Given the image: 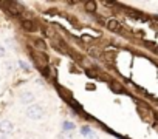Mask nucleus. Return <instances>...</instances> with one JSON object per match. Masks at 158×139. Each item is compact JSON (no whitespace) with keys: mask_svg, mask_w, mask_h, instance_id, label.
Masks as SVG:
<instances>
[{"mask_svg":"<svg viewBox=\"0 0 158 139\" xmlns=\"http://www.w3.org/2000/svg\"><path fill=\"white\" fill-rule=\"evenodd\" d=\"M64 128L65 130H70V128H74V125L71 122H64Z\"/></svg>","mask_w":158,"mask_h":139,"instance_id":"obj_11","label":"nucleus"},{"mask_svg":"<svg viewBox=\"0 0 158 139\" xmlns=\"http://www.w3.org/2000/svg\"><path fill=\"white\" fill-rule=\"evenodd\" d=\"M13 130H14V124L11 121H8V119L0 121V133L10 134V133H13Z\"/></svg>","mask_w":158,"mask_h":139,"instance_id":"obj_2","label":"nucleus"},{"mask_svg":"<svg viewBox=\"0 0 158 139\" xmlns=\"http://www.w3.org/2000/svg\"><path fill=\"white\" fill-rule=\"evenodd\" d=\"M107 28H109L110 31H113V33H119V31H121V25H119V22H116L115 19L107 20Z\"/></svg>","mask_w":158,"mask_h":139,"instance_id":"obj_4","label":"nucleus"},{"mask_svg":"<svg viewBox=\"0 0 158 139\" xmlns=\"http://www.w3.org/2000/svg\"><path fill=\"white\" fill-rule=\"evenodd\" d=\"M27 116L30 117V119H33V121H37V119H40L42 116H44V107L42 105H39V104H33V105H30L28 108H27Z\"/></svg>","mask_w":158,"mask_h":139,"instance_id":"obj_1","label":"nucleus"},{"mask_svg":"<svg viewBox=\"0 0 158 139\" xmlns=\"http://www.w3.org/2000/svg\"><path fill=\"white\" fill-rule=\"evenodd\" d=\"M20 102L22 104H31L33 105V102H34V93L33 91H23L20 94Z\"/></svg>","mask_w":158,"mask_h":139,"instance_id":"obj_3","label":"nucleus"},{"mask_svg":"<svg viewBox=\"0 0 158 139\" xmlns=\"http://www.w3.org/2000/svg\"><path fill=\"white\" fill-rule=\"evenodd\" d=\"M0 139H5V137H0Z\"/></svg>","mask_w":158,"mask_h":139,"instance_id":"obj_13","label":"nucleus"},{"mask_svg":"<svg viewBox=\"0 0 158 139\" xmlns=\"http://www.w3.org/2000/svg\"><path fill=\"white\" fill-rule=\"evenodd\" d=\"M92 131V128L90 127H87V125H84L82 128H81V133H82V136H85V134H89Z\"/></svg>","mask_w":158,"mask_h":139,"instance_id":"obj_9","label":"nucleus"},{"mask_svg":"<svg viewBox=\"0 0 158 139\" xmlns=\"http://www.w3.org/2000/svg\"><path fill=\"white\" fill-rule=\"evenodd\" d=\"M59 139H74V134H71L68 131H64V133H60Z\"/></svg>","mask_w":158,"mask_h":139,"instance_id":"obj_6","label":"nucleus"},{"mask_svg":"<svg viewBox=\"0 0 158 139\" xmlns=\"http://www.w3.org/2000/svg\"><path fill=\"white\" fill-rule=\"evenodd\" d=\"M20 66L25 70V71H30V65H28V63H25L23 60H20Z\"/></svg>","mask_w":158,"mask_h":139,"instance_id":"obj_10","label":"nucleus"},{"mask_svg":"<svg viewBox=\"0 0 158 139\" xmlns=\"http://www.w3.org/2000/svg\"><path fill=\"white\" fill-rule=\"evenodd\" d=\"M33 22H23L22 23V26H23V30H27V31H37V26L36 25H31Z\"/></svg>","mask_w":158,"mask_h":139,"instance_id":"obj_5","label":"nucleus"},{"mask_svg":"<svg viewBox=\"0 0 158 139\" xmlns=\"http://www.w3.org/2000/svg\"><path fill=\"white\" fill-rule=\"evenodd\" d=\"M84 137H85V139H99V137H98V134H96L95 131H90V133H89V134H85Z\"/></svg>","mask_w":158,"mask_h":139,"instance_id":"obj_8","label":"nucleus"},{"mask_svg":"<svg viewBox=\"0 0 158 139\" xmlns=\"http://www.w3.org/2000/svg\"><path fill=\"white\" fill-rule=\"evenodd\" d=\"M85 8L90 10V11H95V10H96V3H95V2H87V3H85Z\"/></svg>","mask_w":158,"mask_h":139,"instance_id":"obj_7","label":"nucleus"},{"mask_svg":"<svg viewBox=\"0 0 158 139\" xmlns=\"http://www.w3.org/2000/svg\"><path fill=\"white\" fill-rule=\"evenodd\" d=\"M5 53H6V51H5V48H3L2 45H0V57H3V56H5Z\"/></svg>","mask_w":158,"mask_h":139,"instance_id":"obj_12","label":"nucleus"}]
</instances>
